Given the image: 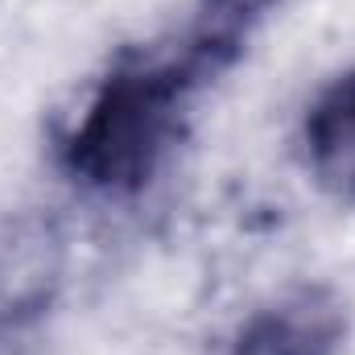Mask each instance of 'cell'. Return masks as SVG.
I'll return each mask as SVG.
<instances>
[{"label": "cell", "mask_w": 355, "mask_h": 355, "mask_svg": "<svg viewBox=\"0 0 355 355\" xmlns=\"http://www.w3.org/2000/svg\"><path fill=\"white\" fill-rule=\"evenodd\" d=\"M236 58L190 17L166 42L128 54L95 87L62 153L75 182L91 190H137L182 141L194 99Z\"/></svg>", "instance_id": "1"}, {"label": "cell", "mask_w": 355, "mask_h": 355, "mask_svg": "<svg viewBox=\"0 0 355 355\" xmlns=\"http://www.w3.org/2000/svg\"><path fill=\"white\" fill-rule=\"evenodd\" d=\"M62 232L46 215L0 219V343L25 335L58 297Z\"/></svg>", "instance_id": "2"}, {"label": "cell", "mask_w": 355, "mask_h": 355, "mask_svg": "<svg viewBox=\"0 0 355 355\" xmlns=\"http://www.w3.org/2000/svg\"><path fill=\"white\" fill-rule=\"evenodd\" d=\"M343 302L327 285L302 281L261 302L223 355H343Z\"/></svg>", "instance_id": "3"}, {"label": "cell", "mask_w": 355, "mask_h": 355, "mask_svg": "<svg viewBox=\"0 0 355 355\" xmlns=\"http://www.w3.org/2000/svg\"><path fill=\"white\" fill-rule=\"evenodd\" d=\"M302 153L310 178L335 202L355 207V67L331 79L306 107Z\"/></svg>", "instance_id": "4"}]
</instances>
